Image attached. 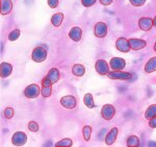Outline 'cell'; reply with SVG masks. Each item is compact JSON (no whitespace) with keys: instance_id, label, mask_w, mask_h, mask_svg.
I'll return each instance as SVG.
<instances>
[{"instance_id":"cell-1","label":"cell","mask_w":156,"mask_h":147,"mask_svg":"<svg viewBox=\"0 0 156 147\" xmlns=\"http://www.w3.org/2000/svg\"><path fill=\"white\" fill-rule=\"evenodd\" d=\"M60 76V73L57 68H52L49 70V72L47 73V75L43 78L42 85L43 86H51L52 83H55L58 82Z\"/></svg>"},{"instance_id":"cell-2","label":"cell","mask_w":156,"mask_h":147,"mask_svg":"<svg viewBox=\"0 0 156 147\" xmlns=\"http://www.w3.org/2000/svg\"><path fill=\"white\" fill-rule=\"evenodd\" d=\"M47 54H48V52L44 47H36L32 51L31 59L37 63H42L47 59Z\"/></svg>"},{"instance_id":"cell-3","label":"cell","mask_w":156,"mask_h":147,"mask_svg":"<svg viewBox=\"0 0 156 147\" xmlns=\"http://www.w3.org/2000/svg\"><path fill=\"white\" fill-rule=\"evenodd\" d=\"M110 79H120V80H127L132 77V74L129 72H124L122 70H112V72L107 74Z\"/></svg>"},{"instance_id":"cell-4","label":"cell","mask_w":156,"mask_h":147,"mask_svg":"<svg viewBox=\"0 0 156 147\" xmlns=\"http://www.w3.org/2000/svg\"><path fill=\"white\" fill-rule=\"evenodd\" d=\"M27 142V136L23 131H16L12 137V143L15 146H23Z\"/></svg>"},{"instance_id":"cell-5","label":"cell","mask_w":156,"mask_h":147,"mask_svg":"<svg viewBox=\"0 0 156 147\" xmlns=\"http://www.w3.org/2000/svg\"><path fill=\"white\" fill-rule=\"evenodd\" d=\"M40 92H41V91H40L39 85L32 83V85H29L26 87V89L24 90V95H25V97L34 99V98H37V96L40 95Z\"/></svg>"},{"instance_id":"cell-6","label":"cell","mask_w":156,"mask_h":147,"mask_svg":"<svg viewBox=\"0 0 156 147\" xmlns=\"http://www.w3.org/2000/svg\"><path fill=\"white\" fill-rule=\"evenodd\" d=\"M60 105L64 106L65 108L73 110V108H75V106H76L77 101H76V98H75L74 96L67 95V96L62 97V99H60Z\"/></svg>"},{"instance_id":"cell-7","label":"cell","mask_w":156,"mask_h":147,"mask_svg":"<svg viewBox=\"0 0 156 147\" xmlns=\"http://www.w3.org/2000/svg\"><path fill=\"white\" fill-rule=\"evenodd\" d=\"M115 108L114 105H103L101 110V116L103 119H105V120H112L115 117Z\"/></svg>"},{"instance_id":"cell-8","label":"cell","mask_w":156,"mask_h":147,"mask_svg":"<svg viewBox=\"0 0 156 147\" xmlns=\"http://www.w3.org/2000/svg\"><path fill=\"white\" fill-rule=\"evenodd\" d=\"M94 34L97 38H105L107 35V25L104 22H98L95 25V29H94Z\"/></svg>"},{"instance_id":"cell-9","label":"cell","mask_w":156,"mask_h":147,"mask_svg":"<svg viewBox=\"0 0 156 147\" xmlns=\"http://www.w3.org/2000/svg\"><path fill=\"white\" fill-rule=\"evenodd\" d=\"M95 68L100 75H107L109 73V66L104 60H98L95 64Z\"/></svg>"},{"instance_id":"cell-10","label":"cell","mask_w":156,"mask_h":147,"mask_svg":"<svg viewBox=\"0 0 156 147\" xmlns=\"http://www.w3.org/2000/svg\"><path fill=\"white\" fill-rule=\"evenodd\" d=\"M115 47L117 49L121 52H128L130 51V45H129V41L125 38H119V39L115 41Z\"/></svg>"},{"instance_id":"cell-11","label":"cell","mask_w":156,"mask_h":147,"mask_svg":"<svg viewBox=\"0 0 156 147\" xmlns=\"http://www.w3.org/2000/svg\"><path fill=\"white\" fill-rule=\"evenodd\" d=\"M109 66L112 70H123L126 66V62L122 57H112L110 60Z\"/></svg>"},{"instance_id":"cell-12","label":"cell","mask_w":156,"mask_h":147,"mask_svg":"<svg viewBox=\"0 0 156 147\" xmlns=\"http://www.w3.org/2000/svg\"><path fill=\"white\" fill-rule=\"evenodd\" d=\"M138 26L144 31H149L153 27V19L148 17H143L138 20Z\"/></svg>"},{"instance_id":"cell-13","label":"cell","mask_w":156,"mask_h":147,"mask_svg":"<svg viewBox=\"0 0 156 147\" xmlns=\"http://www.w3.org/2000/svg\"><path fill=\"white\" fill-rule=\"evenodd\" d=\"M12 66L9 63H1L0 65V76L2 78H6L12 74Z\"/></svg>"},{"instance_id":"cell-14","label":"cell","mask_w":156,"mask_h":147,"mask_svg":"<svg viewBox=\"0 0 156 147\" xmlns=\"http://www.w3.org/2000/svg\"><path fill=\"white\" fill-rule=\"evenodd\" d=\"M69 38L74 42H79L82 38V29L78 26L73 27L69 32Z\"/></svg>"},{"instance_id":"cell-15","label":"cell","mask_w":156,"mask_h":147,"mask_svg":"<svg viewBox=\"0 0 156 147\" xmlns=\"http://www.w3.org/2000/svg\"><path fill=\"white\" fill-rule=\"evenodd\" d=\"M129 45L130 48L133 50H140L143 48H145L147 46V43L144 40H140V39H129Z\"/></svg>"},{"instance_id":"cell-16","label":"cell","mask_w":156,"mask_h":147,"mask_svg":"<svg viewBox=\"0 0 156 147\" xmlns=\"http://www.w3.org/2000/svg\"><path fill=\"white\" fill-rule=\"evenodd\" d=\"M118 137V128L117 127H112V130L108 131V134L105 137V144L106 145H112L117 140Z\"/></svg>"},{"instance_id":"cell-17","label":"cell","mask_w":156,"mask_h":147,"mask_svg":"<svg viewBox=\"0 0 156 147\" xmlns=\"http://www.w3.org/2000/svg\"><path fill=\"white\" fill-rule=\"evenodd\" d=\"M12 9V2L11 0H1V15H9Z\"/></svg>"},{"instance_id":"cell-18","label":"cell","mask_w":156,"mask_h":147,"mask_svg":"<svg viewBox=\"0 0 156 147\" xmlns=\"http://www.w3.org/2000/svg\"><path fill=\"white\" fill-rule=\"evenodd\" d=\"M72 73L77 77H81L85 73V68L83 65L81 64H75L72 68Z\"/></svg>"},{"instance_id":"cell-19","label":"cell","mask_w":156,"mask_h":147,"mask_svg":"<svg viewBox=\"0 0 156 147\" xmlns=\"http://www.w3.org/2000/svg\"><path fill=\"white\" fill-rule=\"evenodd\" d=\"M64 20V14L62 13H56L51 17V23L54 27H59Z\"/></svg>"},{"instance_id":"cell-20","label":"cell","mask_w":156,"mask_h":147,"mask_svg":"<svg viewBox=\"0 0 156 147\" xmlns=\"http://www.w3.org/2000/svg\"><path fill=\"white\" fill-rule=\"evenodd\" d=\"M145 71L147 73H152L156 71V57H151L148 61L147 64L145 65Z\"/></svg>"},{"instance_id":"cell-21","label":"cell","mask_w":156,"mask_h":147,"mask_svg":"<svg viewBox=\"0 0 156 147\" xmlns=\"http://www.w3.org/2000/svg\"><path fill=\"white\" fill-rule=\"evenodd\" d=\"M83 102L85 106L87 108H95V102H94V98H93V95L90 93H87L83 97Z\"/></svg>"},{"instance_id":"cell-22","label":"cell","mask_w":156,"mask_h":147,"mask_svg":"<svg viewBox=\"0 0 156 147\" xmlns=\"http://www.w3.org/2000/svg\"><path fill=\"white\" fill-rule=\"evenodd\" d=\"M154 116H156V105H151L150 106H148L147 111L145 113V118L147 120L153 118Z\"/></svg>"},{"instance_id":"cell-23","label":"cell","mask_w":156,"mask_h":147,"mask_svg":"<svg viewBox=\"0 0 156 147\" xmlns=\"http://www.w3.org/2000/svg\"><path fill=\"white\" fill-rule=\"evenodd\" d=\"M127 146L128 147H136L140 146V139L136 136H130L127 139Z\"/></svg>"},{"instance_id":"cell-24","label":"cell","mask_w":156,"mask_h":147,"mask_svg":"<svg viewBox=\"0 0 156 147\" xmlns=\"http://www.w3.org/2000/svg\"><path fill=\"white\" fill-rule=\"evenodd\" d=\"M52 93V86H43L41 89V94L43 97L47 98L51 95Z\"/></svg>"},{"instance_id":"cell-25","label":"cell","mask_w":156,"mask_h":147,"mask_svg":"<svg viewBox=\"0 0 156 147\" xmlns=\"http://www.w3.org/2000/svg\"><path fill=\"white\" fill-rule=\"evenodd\" d=\"M82 134H83V138L85 141H90V134H92V127L90 125H84L82 128Z\"/></svg>"},{"instance_id":"cell-26","label":"cell","mask_w":156,"mask_h":147,"mask_svg":"<svg viewBox=\"0 0 156 147\" xmlns=\"http://www.w3.org/2000/svg\"><path fill=\"white\" fill-rule=\"evenodd\" d=\"M20 34H21L20 29L12 30V31L9 32V41H12V42H15L16 40H18V38L20 37Z\"/></svg>"},{"instance_id":"cell-27","label":"cell","mask_w":156,"mask_h":147,"mask_svg":"<svg viewBox=\"0 0 156 147\" xmlns=\"http://www.w3.org/2000/svg\"><path fill=\"white\" fill-rule=\"evenodd\" d=\"M73 145V141L71 139L69 138H66V139H62L58 142L55 143V146H67V147H70Z\"/></svg>"},{"instance_id":"cell-28","label":"cell","mask_w":156,"mask_h":147,"mask_svg":"<svg viewBox=\"0 0 156 147\" xmlns=\"http://www.w3.org/2000/svg\"><path fill=\"white\" fill-rule=\"evenodd\" d=\"M40 128V125L37 124L36 121H30L28 123V130L30 131H34V133H37Z\"/></svg>"},{"instance_id":"cell-29","label":"cell","mask_w":156,"mask_h":147,"mask_svg":"<svg viewBox=\"0 0 156 147\" xmlns=\"http://www.w3.org/2000/svg\"><path fill=\"white\" fill-rule=\"evenodd\" d=\"M14 108H5V110H4V116H5L6 119H12L14 117Z\"/></svg>"},{"instance_id":"cell-30","label":"cell","mask_w":156,"mask_h":147,"mask_svg":"<svg viewBox=\"0 0 156 147\" xmlns=\"http://www.w3.org/2000/svg\"><path fill=\"white\" fill-rule=\"evenodd\" d=\"M97 0H81V4L85 7H90L96 3Z\"/></svg>"},{"instance_id":"cell-31","label":"cell","mask_w":156,"mask_h":147,"mask_svg":"<svg viewBox=\"0 0 156 147\" xmlns=\"http://www.w3.org/2000/svg\"><path fill=\"white\" fill-rule=\"evenodd\" d=\"M129 1H130V3L134 6H142L145 4L146 0H129Z\"/></svg>"},{"instance_id":"cell-32","label":"cell","mask_w":156,"mask_h":147,"mask_svg":"<svg viewBox=\"0 0 156 147\" xmlns=\"http://www.w3.org/2000/svg\"><path fill=\"white\" fill-rule=\"evenodd\" d=\"M48 6L51 7V9H55L58 6V0H48Z\"/></svg>"},{"instance_id":"cell-33","label":"cell","mask_w":156,"mask_h":147,"mask_svg":"<svg viewBox=\"0 0 156 147\" xmlns=\"http://www.w3.org/2000/svg\"><path fill=\"white\" fill-rule=\"evenodd\" d=\"M149 126L151 128H156V116L149 119Z\"/></svg>"},{"instance_id":"cell-34","label":"cell","mask_w":156,"mask_h":147,"mask_svg":"<svg viewBox=\"0 0 156 147\" xmlns=\"http://www.w3.org/2000/svg\"><path fill=\"white\" fill-rule=\"evenodd\" d=\"M114 0H100V3L103 4V6H109V4L112 3Z\"/></svg>"},{"instance_id":"cell-35","label":"cell","mask_w":156,"mask_h":147,"mask_svg":"<svg viewBox=\"0 0 156 147\" xmlns=\"http://www.w3.org/2000/svg\"><path fill=\"white\" fill-rule=\"evenodd\" d=\"M153 26L156 27V16H155L154 19H153Z\"/></svg>"},{"instance_id":"cell-36","label":"cell","mask_w":156,"mask_h":147,"mask_svg":"<svg viewBox=\"0 0 156 147\" xmlns=\"http://www.w3.org/2000/svg\"><path fill=\"white\" fill-rule=\"evenodd\" d=\"M154 51H156V43L154 44Z\"/></svg>"}]
</instances>
